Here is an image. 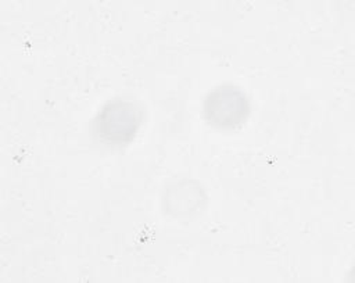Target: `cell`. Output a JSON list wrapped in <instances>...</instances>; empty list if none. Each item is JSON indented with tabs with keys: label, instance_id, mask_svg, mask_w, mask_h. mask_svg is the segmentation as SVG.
<instances>
[{
	"label": "cell",
	"instance_id": "cell-1",
	"mask_svg": "<svg viewBox=\"0 0 355 283\" xmlns=\"http://www.w3.org/2000/svg\"><path fill=\"white\" fill-rule=\"evenodd\" d=\"M141 121L140 110L130 101L107 103L94 119V133L108 144H123L135 137Z\"/></svg>",
	"mask_w": 355,
	"mask_h": 283
},
{
	"label": "cell",
	"instance_id": "cell-2",
	"mask_svg": "<svg viewBox=\"0 0 355 283\" xmlns=\"http://www.w3.org/2000/svg\"><path fill=\"white\" fill-rule=\"evenodd\" d=\"M250 112L247 96L233 85L215 87L204 101V115L208 123L216 128H236Z\"/></svg>",
	"mask_w": 355,
	"mask_h": 283
}]
</instances>
